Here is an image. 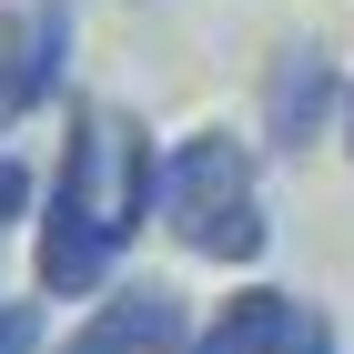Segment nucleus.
<instances>
[{
	"label": "nucleus",
	"mask_w": 354,
	"mask_h": 354,
	"mask_svg": "<svg viewBox=\"0 0 354 354\" xmlns=\"http://www.w3.org/2000/svg\"><path fill=\"white\" fill-rule=\"evenodd\" d=\"M111 223H122V243L162 223V142L122 111H111Z\"/></svg>",
	"instance_id": "nucleus-6"
},
{
	"label": "nucleus",
	"mask_w": 354,
	"mask_h": 354,
	"mask_svg": "<svg viewBox=\"0 0 354 354\" xmlns=\"http://www.w3.org/2000/svg\"><path fill=\"white\" fill-rule=\"evenodd\" d=\"M61 82H71V0H30V41H21V71H10L0 122L51 111V91H61Z\"/></svg>",
	"instance_id": "nucleus-5"
},
{
	"label": "nucleus",
	"mask_w": 354,
	"mask_h": 354,
	"mask_svg": "<svg viewBox=\"0 0 354 354\" xmlns=\"http://www.w3.org/2000/svg\"><path fill=\"white\" fill-rule=\"evenodd\" d=\"M0 354H41V304H10V294H0Z\"/></svg>",
	"instance_id": "nucleus-9"
},
{
	"label": "nucleus",
	"mask_w": 354,
	"mask_h": 354,
	"mask_svg": "<svg viewBox=\"0 0 354 354\" xmlns=\"http://www.w3.org/2000/svg\"><path fill=\"white\" fill-rule=\"evenodd\" d=\"M122 263V223H111V111H71L51 152V192L30 223V273L41 304H91Z\"/></svg>",
	"instance_id": "nucleus-1"
},
{
	"label": "nucleus",
	"mask_w": 354,
	"mask_h": 354,
	"mask_svg": "<svg viewBox=\"0 0 354 354\" xmlns=\"http://www.w3.org/2000/svg\"><path fill=\"white\" fill-rule=\"evenodd\" d=\"M21 213H41V192H30V172L10 162V152H0V233H10Z\"/></svg>",
	"instance_id": "nucleus-10"
},
{
	"label": "nucleus",
	"mask_w": 354,
	"mask_h": 354,
	"mask_svg": "<svg viewBox=\"0 0 354 354\" xmlns=\"http://www.w3.org/2000/svg\"><path fill=\"white\" fill-rule=\"evenodd\" d=\"M183 344H192V314L172 283H102V304L61 354H183Z\"/></svg>",
	"instance_id": "nucleus-4"
},
{
	"label": "nucleus",
	"mask_w": 354,
	"mask_h": 354,
	"mask_svg": "<svg viewBox=\"0 0 354 354\" xmlns=\"http://www.w3.org/2000/svg\"><path fill=\"white\" fill-rule=\"evenodd\" d=\"M344 152H354V91H344Z\"/></svg>",
	"instance_id": "nucleus-12"
},
{
	"label": "nucleus",
	"mask_w": 354,
	"mask_h": 354,
	"mask_svg": "<svg viewBox=\"0 0 354 354\" xmlns=\"http://www.w3.org/2000/svg\"><path fill=\"white\" fill-rule=\"evenodd\" d=\"M273 354H344V344H334V314H324V304H294L283 334H273Z\"/></svg>",
	"instance_id": "nucleus-8"
},
{
	"label": "nucleus",
	"mask_w": 354,
	"mask_h": 354,
	"mask_svg": "<svg viewBox=\"0 0 354 354\" xmlns=\"http://www.w3.org/2000/svg\"><path fill=\"white\" fill-rule=\"evenodd\" d=\"M283 314H294V294H273V283H243L233 304H213V324L192 334L183 354H273Z\"/></svg>",
	"instance_id": "nucleus-7"
},
{
	"label": "nucleus",
	"mask_w": 354,
	"mask_h": 354,
	"mask_svg": "<svg viewBox=\"0 0 354 354\" xmlns=\"http://www.w3.org/2000/svg\"><path fill=\"white\" fill-rule=\"evenodd\" d=\"M344 71H334V51L324 41H283L273 51V71H263V142L273 152H314V142L344 122Z\"/></svg>",
	"instance_id": "nucleus-3"
},
{
	"label": "nucleus",
	"mask_w": 354,
	"mask_h": 354,
	"mask_svg": "<svg viewBox=\"0 0 354 354\" xmlns=\"http://www.w3.org/2000/svg\"><path fill=\"white\" fill-rule=\"evenodd\" d=\"M162 233L203 263H263L273 243V213L253 192V142L203 122V132L162 142Z\"/></svg>",
	"instance_id": "nucleus-2"
},
{
	"label": "nucleus",
	"mask_w": 354,
	"mask_h": 354,
	"mask_svg": "<svg viewBox=\"0 0 354 354\" xmlns=\"http://www.w3.org/2000/svg\"><path fill=\"white\" fill-rule=\"evenodd\" d=\"M21 41H30V10H0V102H10V71H21Z\"/></svg>",
	"instance_id": "nucleus-11"
}]
</instances>
